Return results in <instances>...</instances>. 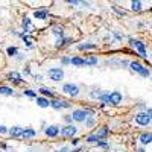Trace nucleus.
<instances>
[{
    "label": "nucleus",
    "instance_id": "nucleus-22",
    "mask_svg": "<svg viewBox=\"0 0 152 152\" xmlns=\"http://www.w3.org/2000/svg\"><path fill=\"white\" fill-rule=\"evenodd\" d=\"M52 32H53L56 37H59V38H64V28H62V26H55Z\"/></svg>",
    "mask_w": 152,
    "mask_h": 152
},
{
    "label": "nucleus",
    "instance_id": "nucleus-29",
    "mask_svg": "<svg viewBox=\"0 0 152 152\" xmlns=\"http://www.w3.org/2000/svg\"><path fill=\"white\" fill-rule=\"evenodd\" d=\"M87 142H88V143H97V142H99V138H97L96 134H91V135H88V137H87Z\"/></svg>",
    "mask_w": 152,
    "mask_h": 152
},
{
    "label": "nucleus",
    "instance_id": "nucleus-26",
    "mask_svg": "<svg viewBox=\"0 0 152 152\" xmlns=\"http://www.w3.org/2000/svg\"><path fill=\"white\" fill-rule=\"evenodd\" d=\"M40 93L44 96H49V97H53V91L50 88H40Z\"/></svg>",
    "mask_w": 152,
    "mask_h": 152
},
{
    "label": "nucleus",
    "instance_id": "nucleus-36",
    "mask_svg": "<svg viewBox=\"0 0 152 152\" xmlns=\"http://www.w3.org/2000/svg\"><path fill=\"white\" fill-rule=\"evenodd\" d=\"M35 79H37V81H41V79H43V76H41V75H37V76H35Z\"/></svg>",
    "mask_w": 152,
    "mask_h": 152
},
{
    "label": "nucleus",
    "instance_id": "nucleus-31",
    "mask_svg": "<svg viewBox=\"0 0 152 152\" xmlns=\"http://www.w3.org/2000/svg\"><path fill=\"white\" fill-rule=\"evenodd\" d=\"M8 55H9V56H15V55H17V49H15V47H9V49H8Z\"/></svg>",
    "mask_w": 152,
    "mask_h": 152
},
{
    "label": "nucleus",
    "instance_id": "nucleus-6",
    "mask_svg": "<svg viewBox=\"0 0 152 152\" xmlns=\"http://www.w3.org/2000/svg\"><path fill=\"white\" fill-rule=\"evenodd\" d=\"M131 46H134L137 50H138V53H140L142 58H148V52H146V44L142 43V41H138V40H131Z\"/></svg>",
    "mask_w": 152,
    "mask_h": 152
},
{
    "label": "nucleus",
    "instance_id": "nucleus-32",
    "mask_svg": "<svg viewBox=\"0 0 152 152\" xmlns=\"http://www.w3.org/2000/svg\"><path fill=\"white\" fill-rule=\"evenodd\" d=\"M24 94L29 96V97H37V93L34 90H24Z\"/></svg>",
    "mask_w": 152,
    "mask_h": 152
},
{
    "label": "nucleus",
    "instance_id": "nucleus-25",
    "mask_svg": "<svg viewBox=\"0 0 152 152\" xmlns=\"http://www.w3.org/2000/svg\"><path fill=\"white\" fill-rule=\"evenodd\" d=\"M9 78H11V79L14 78V81H15V82H23V81H24V79H21V76H20L17 72H12V73H9Z\"/></svg>",
    "mask_w": 152,
    "mask_h": 152
},
{
    "label": "nucleus",
    "instance_id": "nucleus-35",
    "mask_svg": "<svg viewBox=\"0 0 152 152\" xmlns=\"http://www.w3.org/2000/svg\"><path fill=\"white\" fill-rule=\"evenodd\" d=\"M97 146L99 148H108V143L107 142H97Z\"/></svg>",
    "mask_w": 152,
    "mask_h": 152
},
{
    "label": "nucleus",
    "instance_id": "nucleus-1",
    "mask_svg": "<svg viewBox=\"0 0 152 152\" xmlns=\"http://www.w3.org/2000/svg\"><path fill=\"white\" fill-rule=\"evenodd\" d=\"M88 116H94V111L93 110H75L70 117L72 120H76V122H85Z\"/></svg>",
    "mask_w": 152,
    "mask_h": 152
},
{
    "label": "nucleus",
    "instance_id": "nucleus-34",
    "mask_svg": "<svg viewBox=\"0 0 152 152\" xmlns=\"http://www.w3.org/2000/svg\"><path fill=\"white\" fill-rule=\"evenodd\" d=\"M6 132H8V128L3 125H0V134H6Z\"/></svg>",
    "mask_w": 152,
    "mask_h": 152
},
{
    "label": "nucleus",
    "instance_id": "nucleus-21",
    "mask_svg": "<svg viewBox=\"0 0 152 152\" xmlns=\"http://www.w3.org/2000/svg\"><path fill=\"white\" fill-rule=\"evenodd\" d=\"M131 8H132V11H142V8H143V3L140 2V0H132Z\"/></svg>",
    "mask_w": 152,
    "mask_h": 152
},
{
    "label": "nucleus",
    "instance_id": "nucleus-30",
    "mask_svg": "<svg viewBox=\"0 0 152 152\" xmlns=\"http://www.w3.org/2000/svg\"><path fill=\"white\" fill-rule=\"evenodd\" d=\"M100 94H102V91H99V90H93V91H90V96H91L93 99H99Z\"/></svg>",
    "mask_w": 152,
    "mask_h": 152
},
{
    "label": "nucleus",
    "instance_id": "nucleus-20",
    "mask_svg": "<svg viewBox=\"0 0 152 152\" xmlns=\"http://www.w3.org/2000/svg\"><path fill=\"white\" fill-rule=\"evenodd\" d=\"M108 132H110V129L107 128V126H104V128H100V129H99V132H97L96 135H97V138L100 140V138H105V137L108 135Z\"/></svg>",
    "mask_w": 152,
    "mask_h": 152
},
{
    "label": "nucleus",
    "instance_id": "nucleus-14",
    "mask_svg": "<svg viewBox=\"0 0 152 152\" xmlns=\"http://www.w3.org/2000/svg\"><path fill=\"white\" fill-rule=\"evenodd\" d=\"M23 28H24V31H26V32H34V26H32L31 18L24 17V20H23Z\"/></svg>",
    "mask_w": 152,
    "mask_h": 152
},
{
    "label": "nucleus",
    "instance_id": "nucleus-3",
    "mask_svg": "<svg viewBox=\"0 0 152 152\" xmlns=\"http://www.w3.org/2000/svg\"><path fill=\"white\" fill-rule=\"evenodd\" d=\"M135 122L142 126H148L151 123V110H148V113H138L135 116Z\"/></svg>",
    "mask_w": 152,
    "mask_h": 152
},
{
    "label": "nucleus",
    "instance_id": "nucleus-24",
    "mask_svg": "<svg viewBox=\"0 0 152 152\" xmlns=\"http://www.w3.org/2000/svg\"><path fill=\"white\" fill-rule=\"evenodd\" d=\"M97 46L96 44H90V43H85V44H79L78 49L79 50H90V49H96Z\"/></svg>",
    "mask_w": 152,
    "mask_h": 152
},
{
    "label": "nucleus",
    "instance_id": "nucleus-27",
    "mask_svg": "<svg viewBox=\"0 0 152 152\" xmlns=\"http://www.w3.org/2000/svg\"><path fill=\"white\" fill-rule=\"evenodd\" d=\"M94 123H96V119H94V117L85 119V126H87V128H93V126H94Z\"/></svg>",
    "mask_w": 152,
    "mask_h": 152
},
{
    "label": "nucleus",
    "instance_id": "nucleus-16",
    "mask_svg": "<svg viewBox=\"0 0 152 152\" xmlns=\"http://www.w3.org/2000/svg\"><path fill=\"white\" fill-rule=\"evenodd\" d=\"M70 41H72V38H58L55 47H56V49H61V47H64L66 44H69Z\"/></svg>",
    "mask_w": 152,
    "mask_h": 152
},
{
    "label": "nucleus",
    "instance_id": "nucleus-7",
    "mask_svg": "<svg viewBox=\"0 0 152 152\" xmlns=\"http://www.w3.org/2000/svg\"><path fill=\"white\" fill-rule=\"evenodd\" d=\"M78 132V128L73 125H67L64 128H61V135L62 137H75V134Z\"/></svg>",
    "mask_w": 152,
    "mask_h": 152
},
{
    "label": "nucleus",
    "instance_id": "nucleus-33",
    "mask_svg": "<svg viewBox=\"0 0 152 152\" xmlns=\"http://www.w3.org/2000/svg\"><path fill=\"white\" fill-rule=\"evenodd\" d=\"M69 62H70V59H69L67 56H62V59H61V64H62V66H66V64H69Z\"/></svg>",
    "mask_w": 152,
    "mask_h": 152
},
{
    "label": "nucleus",
    "instance_id": "nucleus-18",
    "mask_svg": "<svg viewBox=\"0 0 152 152\" xmlns=\"http://www.w3.org/2000/svg\"><path fill=\"white\" fill-rule=\"evenodd\" d=\"M0 94H5V96H12L14 94V90L9 87H5V85H0Z\"/></svg>",
    "mask_w": 152,
    "mask_h": 152
},
{
    "label": "nucleus",
    "instance_id": "nucleus-9",
    "mask_svg": "<svg viewBox=\"0 0 152 152\" xmlns=\"http://www.w3.org/2000/svg\"><path fill=\"white\" fill-rule=\"evenodd\" d=\"M50 107L55 108V110H61V108H70V104L66 102V100H53V102H50Z\"/></svg>",
    "mask_w": 152,
    "mask_h": 152
},
{
    "label": "nucleus",
    "instance_id": "nucleus-13",
    "mask_svg": "<svg viewBox=\"0 0 152 152\" xmlns=\"http://www.w3.org/2000/svg\"><path fill=\"white\" fill-rule=\"evenodd\" d=\"M21 131H23V128H20V126H12V128L8 129V132H9L11 137H20L21 135Z\"/></svg>",
    "mask_w": 152,
    "mask_h": 152
},
{
    "label": "nucleus",
    "instance_id": "nucleus-28",
    "mask_svg": "<svg viewBox=\"0 0 152 152\" xmlns=\"http://www.w3.org/2000/svg\"><path fill=\"white\" fill-rule=\"evenodd\" d=\"M99 100H102L104 104H110V93H102L99 97Z\"/></svg>",
    "mask_w": 152,
    "mask_h": 152
},
{
    "label": "nucleus",
    "instance_id": "nucleus-10",
    "mask_svg": "<svg viewBox=\"0 0 152 152\" xmlns=\"http://www.w3.org/2000/svg\"><path fill=\"white\" fill-rule=\"evenodd\" d=\"M47 14H49L47 9H46V8H43V9L35 11V12H34V17H35V18H38V20H46V18H47Z\"/></svg>",
    "mask_w": 152,
    "mask_h": 152
},
{
    "label": "nucleus",
    "instance_id": "nucleus-8",
    "mask_svg": "<svg viewBox=\"0 0 152 152\" xmlns=\"http://www.w3.org/2000/svg\"><path fill=\"white\" fill-rule=\"evenodd\" d=\"M122 102V93L120 91H113L110 93V104L111 105H119Z\"/></svg>",
    "mask_w": 152,
    "mask_h": 152
},
{
    "label": "nucleus",
    "instance_id": "nucleus-11",
    "mask_svg": "<svg viewBox=\"0 0 152 152\" xmlns=\"http://www.w3.org/2000/svg\"><path fill=\"white\" fill-rule=\"evenodd\" d=\"M59 134V128L58 126H49V128H46V135L47 137H56Z\"/></svg>",
    "mask_w": 152,
    "mask_h": 152
},
{
    "label": "nucleus",
    "instance_id": "nucleus-2",
    "mask_svg": "<svg viewBox=\"0 0 152 152\" xmlns=\"http://www.w3.org/2000/svg\"><path fill=\"white\" fill-rule=\"evenodd\" d=\"M129 69H131L132 72L140 73L142 76H145V78H149V76H151V72H149V69L143 67V66L140 64V62H137V61H132V62H129Z\"/></svg>",
    "mask_w": 152,
    "mask_h": 152
},
{
    "label": "nucleus",
    "instance_id": "nucleus-15",
    "mask_svg": "<svg viewBox=\"0 0 152 152\" xmlns=\"http://www.w3.org/2000/svg\"><path fill=\"white\" fill-rule=\"evenodd\" d=\"M37 104L41 108H47V107H50V100L46 97H37Z\"/></svg>",
    "mask_w": 152,
    "mask_h": 152
},
{
    "label": "nucleus",
    "instance_id": "nucleus-12",
    "mask_svg": "<svg viewBox=\"0 0 152 152\" xmlns=\"http://www.w3.org/2000/svg\"><path fill=\"white\" fill-rule=\"evenodd\" d=\"M35 131L32 129V128H23V131H21V138H32V137H35Z\"/></svg>",
    "mask_w": 152,
    "mask_h": 152
},
{
    "label": "nucleus",
    "instance_id": "nucleus-5",
    "mask_svg": "<svg viewBox=\"0 0 152 152\" xmlns=\"http://www.w3.org/2000/svg\"><path fill=\"white\" fill-rule=\"evenodd\" d=\"M62 91L69 96H72V97H76L79 94V87L75 85V84H64L62 85Z\"/></svg>",
    "mask_w": 152,
    "mask_h": 152
},
{
    "label": "nucleus",
    "instance_id": "nucleus-19",
    "mask_svg": "<svg viewBox=\"0 0 152 152\" xmlns=\"http://www.w3.org/2000/svg\"><path fill=\"white\" fill-rule=\"evenodd\" d=\"M70 62H72L73 66H76V67H82V66H84V59H82V58H79V56L72 58V59H70Z\"/></svg>",
    "mask_w": 152,
    "mask_h": 152
},
{
    "label": "nucleus",
    "instance_id": "nucleus-4",
    "mask_svg": "<svg viewBox=\"0 0 152 152\" xmlns=\"http://www.w3.org/2000/svg\"><path fill=\"white\" fill-rule=\"evenodd\" d=\"M47 75H49V78L52 81H55V82H58V81H61L62 78H64V72H62V69H58V67L49 69Z\"/></svg>",
    "mask_w": 152,
    "mask_h": 152
},
{
    "label": "nucleus",
    "instance_id": "nucleus-23",
    "mask_svg": "<svg viewBox=\"0 0 152 152\" xmlns=\"http://www.w3.org/2000/svg\"><path fill=\"white\" fill-rule=\"evenodd\" d=\"M96 64H97V58H94V56L84 59V66H96Z\"/></svg>",
    "mask_w": 152,
    "mask_h": 152
},
{
    "label": "nucleus",
    "instance_id": "nucleus-37",
    "mask_svg": "<svg viewBox=\"0 0 152 152\" xmlns=\"http://www.w3.org/2000/svg\"><path fill=\"white\" fill-rule=\"evenodd\" d=\"M137 152H145V151H143V149H138V151H137Z\"/></svg>",
    "mask_w": 152,
    "mask_h": 152
},
{
    "label": "nucleus",
    "instance_id": "nucleus-17",
    "mask_svg": "<svg viewBox=\"0 0 152 152\" xmlns=\"http://www.w3.org/2000/svg\"><path fill=\"white\" fill-rule=\"evenodd\" d=\"M151 140H152V134H151V132H145V134L140 135V142H142L143 145H149Z\"/></svg>",
    "mask_w": 152,
    "mask_h": 152
}]
</instances>
